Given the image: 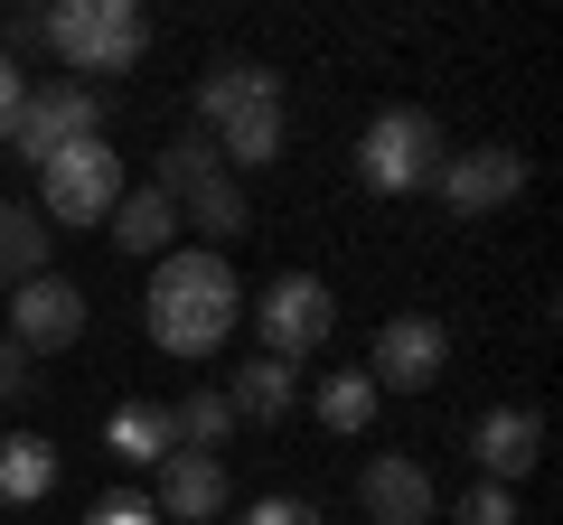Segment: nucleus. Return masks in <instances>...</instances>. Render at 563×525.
Wrapping results in <instances>:
<instances>
[{
  "instance_id": "f257e3e1",
  "label": "nucleus",
  "mask_w": 563,
  "mask_h": 525,
  "mask_svg": "<svg viewBox=\"0 0 563 525\" xmlns=\"http://www.w3.org/2000/svg\"><path fill=\"white\" fill-rule=\"evenodd\" d=\"M235 320H244V282L225 272V254H207V244L161 254V272H151V338L169 357H217L235 338Z\"/></svg>"
},
{
  "instance_id": "f03ea898",
  "label": "nucleus",
  "mask_w": 563,
  "mask_h": 525,
  "mask_svg": "<svg viewBox=\"0 0 563 525\" xmlns=\"http://www.w3.org/2000/svg\"><path fill=\"white\" fill-rule=\"evenodd\" d=\"M198 132L217 142V160H282V76L254 57H225L217 76H198Z\"/></svg>"
},
{
  "instance_id": "7ed1b4c3",
  "label": "nucleus",
  "mask_w": 563,
  "mask_h": 525,
  "mask_svg": "<svg viewBox=\"0 0 563 525\" xmlns=\"http://www.w3.org/2000/svg\"><path fill=\"white\" fill-rule=\"evenodd\" d=\"M38 29L76 76H132L141 47H151L141 0H57V10H38Z\"/></svg>"
},
{
  "instance_id": "20e7f679",
  "label": "nucleus",
  "mask_w": 563,
  "mask_h": 525,
  "mask_svg": "<svg viewBox=\"0 0 563 525\" xmlns=\"http://www.w3.org/2000/svg\"><path fill=\"white\" fill-rule=\"evenodd\" d=\"M442 122L422 113V103H385L376 122L357 132V179L376 188V198H413V188L442 179Z\"/></svg>"
},
{
  "instance_id": "39448f33",
  "label": "nucleus",
  "mask_w": 563,
  "mask_h": 525,
  "mask_svg": "<svg viewBox=\"0 0 563 525\" xmlns=\"http://www.w3.org/2000/svg\"><path fill=\"white\" fill-rule=\"evenodd\" d=\"M122 206V150L113 142H76L38 169V216L47 225H103Z\"/></svg>"
},
{
  "instance_id": "423d86ee",
  "label": "nucleus",
  "mask_w": 563,
  "mask_h": 525,
  "mask_svg": "<svg viewBox=\"0 0 563 525\" xmlns=\"http://www.w3.org/2000/svg\"><path fill=\"white\" fill-rule=\"evenodd\" d=\"M244 310H254V328H263V357H282V366H301L310 347L339 328V301H329L320 272H273L263 301H244Z\"/></svg>"
},
{
  "instance_id": "0eeeda50",
  "label": "nucleus",
  "mask_w": 563,
  "mask_h": 525,
  "mask_svg": "<svg viewBox=\"0 0 563 525\" xmlns=\"http://www.w3.org/2000/svg\"><path fill=\"white\" fill-rule=\"evenodd\" d=\"M76 142H103V94L95 85H38V94L20 103V122H10V150H20L29 169H47Z\"/></svg>"
},
{
  "instance_id": "6e6552de",
  "label": "nucleus",
  "mask_w": 563,
  "mask_h": 525,
  "mask_svg": "<svg viewBox=\"0 0 563 525\" xmlns=\"http://www.w3.org/2000/svg\"><path fill=\"white\" fill-rule=\"evenodd\" d=\"M451 366V328L432 320V310H404V320L376 328V357H366V376H376V394H432Z\"/></svg>"
},
{
  "instance_id": "1a4fd4ad",
  "label": "nucleus",
  "mask_w": 563,
  "mask_h": 525,
  "mask_svg": "<svg viewBox=\"0 0 563 525\" xmlns=\"http://www.w3.org/2000/svg\"><path fill=\"white\" fill-rule=\"evenodd\" d=\"M0 310H10V328H20L10 347H29V357H47V347H76V338H85V291L66 282V272L20 282V301H0Z\"/></svg>"
},
{
  "instance_id": "9d476101",
  "label": "nucleus",
  "mask_w": 563,
  "mask_h": 525,
  "mask_svg": "<svg viewBox=\"0 0 563 525\" xmlns=\"http://www.w3.org/2000/svg\"><path fill=\"white\" fill-rule=\"evenodd\" d=\"M442 206H461V216H488V206H507L526 188V150H507V142H479V150H451L442 160Z\"/></svg>"
},
{
  "instance_id": "9b49d317",
  "label": "nucleus",
  "mask_w": 563,
  "mask_h": 525,
  "mask_svg": "<svg viewBox=\"0 0 563 525\" xmlns=\"http://www.w3.org/2000/svg\"><path fill=\"white\" fill-rule=\"evenodd\" d=\"M225 498H235V488H225L217 450H169V460H161V498H151V506H161L169 525H217Z\"/></svg>"
},
{
  "instance_id": "f8f14e48",
  "label": "nucleus",
  "mask_w": 563,
  "mask_h": 525,
  "mask_svg": "<svg viewBox=\"0 0 563 525\" xmlns=\"http://www.w3.org/2000/svg\"><path fill=\"white\" fill-rule=\"evenodd\" d=\"M357 498H366V516L376 525H432V469L422 460H404V450H385V460H366V479H357Z\"/></svg>"
},
{
  "instance_id": "ddd939ff",
  "label": "nucleus",
  "mask_w": 563,
  "mask_h": 525,
  "mask_svg": "<svg viewBox=\"0 0 563 525\" xmlns=\"http://www.w3.org/2000/svg\"><path fill=\"white\" fill-rule=\"evenodd\" d=\"M470 450H479L488 488H517L526 469H536V450H544V423H536L526 404H498V413H479V432H470Z\"/></svg>"
},
{
  "instance_id": "4468645a",
  "label": "nucleus",
  "mask_w": 563,
  "mask_h": 525,
  "mask_svg": "<svg viewBox=\"0 0 563 525\" xmlns=\"http://www.w3.org/2000/svg\"><path fill=\"white\" fill-rule=\"evenodd\" d=\"M103 235H113V254H122V262H132V254H141V262H161V254H169V235H179V206H169L161 188H132V198L103 216Z\"/></svg>"
},
{
  "instance_id": "2eb2a0df",
  "label": "nucleus",
  "mask_w": 563,
  "mask_h": 525,
  "mask_svg": "<svg viewBox=\"0 0 563 525\" xmlns=\"http://www.w3.org/2000/svg\"><path fill=\"white\" fill-rule=\"evenodd\" d=\"M225 404H235V423H282V413L301 404V366H282V357H254V366H235Z\"/></svg>"
},
{
  "instance_id": "dca6fc26",
  "label": "nucleus",
  "mask_w": 563,
  "mask_h": 525,
  "mask_svg": "<svg viewBox=\"0 0 563 525\" xmlns=\"http://www.w3.org/2000/svg\"><path fill=\"white\" fill-rule=\"evenodd\" d=\"M47 488H57V442L10 432V442H0V506H38Z\"/></svg>"
},
{
  "instance_id": "f3484780",
  "label": "nucleus",
  "mask_w": 563,
  "mask_h": 525,
  "mask_svg": "<svg viewBox=\"0 0 563 525\" xmlns=\"http://www.w3.org/2000/svg\"><path fill=\"white\" fill-rule=\"evenodd\" d=\"M38 272H47V216L0 198V282H38Z\"/></svg>"
},
{
  "instance_id": "a211bd4d",
  "label": "nucleus",
  "mask_w": 563,
  "mask_h": 525,
  "mask_svg": "<svg viewBox=\"0 0 563 525\" xmlns=\"http://www.w3.org/2000/svg\"><path fill=\"white\" fill-rule=\"evenodd\" d=\"M103 442H113V460H132V469H161L169 450H179V442H169V413H161V404H122L113 423H103Z\"/></svg>"
},
{
  "instance_id": "6ab92c4d",
  "label": "nucleus",
  "mask_w": 563,
  "mask_h": 525,
  "mask_svg": "<svg viewBox=\"0 0 563 525\" xmlns=\"http://www.w3.org/2000/svg\"><path fill=\"white\" fill-rule=\"evenodd\" d=\"M225 432H235V404H225L217 384H198V394L169 404V442L179 450H225Z\"/></svg>"
},
{
  "instance_id": "aec40b11",
  "label": "nucleus",
  "mask_w": 563,
  "mask_h": 525,
  "mask_svg": "<svg viewBox=\"0 0 563 525\" xmlns=\"http://www.w3.org/2000/svg\"><path fill=\"white\" fill-rule=\"evenodd\" d=\"M376 404H385V394H376L366 366H347V376L320 384V423H329V432H366V423H376Z\"/></svg>"
},
{
  "instance_id": "412c9836",
  "label": "nucleus",
  "mask_w": 563,
  "mask_h": 525,
  "mask_svg": "<svg viewBox=\"0 0 563 525\" xmlns=\"http://www.w3.org/2000/svg\"><path fill=\"white\" fill-rule=\"evenodd\" d=\"M451 525H526L517 516V488H470V498L451 506Z\"/></svg>"
},
{
  "instance_id": "4be33fe9",
  "label": "nucleus",
  "mask_w": 563,
  "mask_h": 525,
  "mask_svg": "<svg viewBox=\"0 0 563 525\" xmlns=\"http://www.w3.org/2000/svg\"><path fill=\"white\" fill-rule=\"evenodd\" d=\"M244 525H320V506H310V498H254Z\"/></svg>"
},
{
  "instance_id": "5701e85b",
  "label": "nucleus",
  "mask_w": 563,
  "mask_h": 525,
  "mask_svg": "<svg viewBox=\"0 0 563 525\" xmlns=\"http://www.w3.org/2000/svg\"><path fill=\"white\" fill-rule=\"evenodd\" d=\"M85 525H161V506H151V498H103Z\"/></svg>"
},
{
  "instance_id": "b1692460",
  "label": "nucleus",
  "mask_w": 563,
  "mask_h": 525,
  "mask_svg": "<svg viewBox=\"0 0 563 525\" xmlns=\"http://www.w3.org/2000/svg\"><path fill=\"white\" fill-rule=\"evenodd\" d=\"M20 103H29V76L0 57V150H10V122H20Z\"/></svg>"
},
{
  "instance_id": "393cba45",
  "label": "nucleus",
  "mask_w": 563,
  "mask_h": 525,
  "mask_svg": "<svg viewBox=\"0 0 563 525\" xmlns=\"http://www.w3.org/2000/svg\"><path fill=\"white\" fill-rule=\"evenodd\" d=\"M29 47H47V29H38V10H20V20L0 29V57H10V66H20V57H29Z\"/></svg>"
},
{
  "instance_id": "a878e982",
  "label": "nucleus",
  "mask_w": 563,
  "mask_h": 525,
  "mask_svg": "<svg viewBox=\"0 0 563 525\" xmlns=\"http://www.w3.org/2000/svg\"><path fill=\"white\" fill-rule=\"evenodd\" d=\"M20 394H29V347L0 338V404H20Z\"/></svg>"
}]
</instances>
